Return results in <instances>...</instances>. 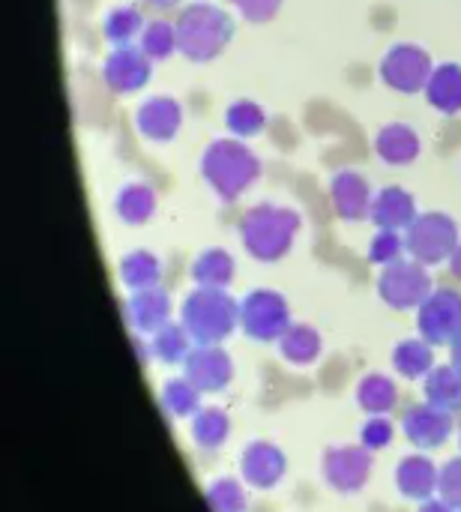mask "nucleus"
Returning <instances> with one entry per match:
<instances>
[{
	"mask_svg": "<svg viewBox=\"0 0 461 512\" xmlns=\"http://www.w3.org/2000/svg\"><path fill=\"white\" fill-rule=\"evenodd\" d=\"M177 51L192 63H210L216 60L228 42L234 39V18L207 0H192L180 9L177 21Z\"/></svg>",
	"mask_w": 461,
	"mask_h": 512,
	"instance_id": "f257e3e1",
	"label": "nucleus"
},
{
	"mask_svg": "<svg viewBox=\"0 0 461 512\" xmlns=\"http://www.w3.org/2000/svg\"><path fill=\"white\" fill-rule=\"evenodd\" d=\"M237 231H240V240L252 258L273 264L291 252L294 237L300 231V213L291 207L264 201V204H255L243 213Z\"/></svg>",
	"mask_w": 461,
	"mask_h": 512,
	"instance_id": "f03ea898",
	"label": "nucleus"
},
{
	"mask_svg": "<svg viewBox=\"0 0 461 512\" xmlns=\"http://www.w3.org/2000/svg\"><path fill=\"white\" fill-rule=\"evenodd\" d=\"M201 177L225 204H231L261 177V159L240 144V138H219L201 153Z\"/></svg>",
	"mask_w": 461,
	"mask_h": 512,
	"instance_id": "7ed1b4c3",
	"label": "nucleus"
},
{
	"mask_svg": "<svg viewBox=\"0 0 461 512\" xmlns=\"http://www.w3.org/2000/svg\"><path fill=\"white\" fill-rule=\"evenodd\" d=\"M459 225L447 213H420L405 228V249L420 264H441L450 261L459 249Z\"/></svg>",
	"mask_w": 461,
	"mask_h": 512,
	"instance_id": "20e7f679",
	"label": "nucleus"
},
{
	"mask_svg": "<svg viewBox=\"0 0 461 512\" xmlns=\"http://www.w3.org/2000/svg\"><path fill=\"white\" fill-rule=\"evenodd\" d=\"M237 318H240V306L222 288H198L183 303L186 330L204 342L222 339Z\"/></svg>",
	"mask_w": 461,
	"mask_h": 512,
	"instance_id": "39448f33",
	"label": "nucleus"
},
{
	"mask_svg": "<svg viewBox=\"0 0 461 512\" xmlns=\"http://www.w3.org/2000/svg\"><path fill=\"white\" fill-rule=\"evenodd\" d=\"M435 72V63L429 57L426 48L414 45V42H399L393 45L384 57H381V66H378V75L381 81L396 90V93H423L429 78Z\"/></svg>",
	"mask_w": 461,
	"mask_h": 512,
	"instance_id": "423d86ee",
	"label": "nucleus"
},
{
	"mask_svg": "<svg viewBox=\"0 0 461 512\" xmlns=\"http://www.w3.org/2000/svg\"><path fill=\"white\" fill-rule=\"evenodd\" d=\"M378 291L396 309L423 306L426 297L432 294V279L426 273V264H420V261H396V264L384 267Z\"/></svg>",
	"mask_w": 461,
	"mask_h": 512,
	"instance_id": "0eeeda50",
	"label": "nucleus"
},
{
	"mask_svg": "<svg viewBox=\"0 0 461 512\" xmlns=\"http://www.w3.org/2000/svg\"><path fill=\"white\" fill-rule=\"evenodd\" d=\"M153 60L141 45H114L102 63V81L111 93H138L150 81Z\"/></svg>",
	"mask_w": 461,
	"mask_h": 512,
	"instance_id": "6e6552de",
	"label": "nucleus"
},
{
	"mask_svg": "<svg viewBox=\"0 0 461 512\" xmlns=\"http://www.w3.org/2000/svg\"><path fill=\"white\" fill-rule=\"evenodd\" d=\"M240 321L252 336L273 339L288 330V306L273 291H252L240 303Z\"/></svg>",
	"mask_w": 461,
	"mask_h": 512,
	"instance_id": "1a4fd4ad",
	"label": "nucleus"
},
{
	"mask_svg": "<svg viewBox=\"0 0 461 512\" xmlns=\"http://www.w3.org/2000/svg\"><path fill=\"white\" fill-rule=\"evenodd\" d=\"M183 123V108L174 96H150L135 108V129L153 141V144H168Z\"/></svg>",
	"mask_w": 461,
	"mask_h": 512,
	"instance_id": "9d476101",
	"label": "nucleus"
},
{
	"mask_svg": "<svg viewBox=\"0 0 461 512\" xmlns=\"http://www.w3.org/2000/svg\"><path fill=\"white\" fill-rule=\"evenodd\" d=\"M330 201L345 222H357V219L372 216L375 195H372L369 180L360 171L345 168V171H336L330 180Z\"/></svg>",
	"mask_w": 461,
	"mask_h": 512,
	"instance_id": "9b49d317",
	"label": "nucleus"
},
{
	"mask_svg": "<svg viewBox=\"0 0 461 512\" xmlns=\"http://www.w3.org/2000/svg\"><path fill=\"white\" fill-rule=\"evenodd\" d=\"M420 327L429 339L447 342L461 333V297L456 291H435L420 306Z\"/></svg>",
	"mask_w": 461,
	"mask_h": 512,
	"instance_id": "f8f14e48",
	"label": "nucleus"
},
{
	"mask_svg": "<svg viewBox=\"0 0 461 512\" xmlns=\"http://www.w3.org/2000/svg\"><path fill=\"white\" fill-rule=\"evenodd\" d=\"M417 201L405 186H384L375 201H372V222L378 228H390V231H405L414 219H417Z\"/></svg>",
	"mask_w": 461,
	"mask_h": 512,
	"instance_id": "ddd939ff",
	"label": "nucleus"
},
{
	"mask_svg": "<svg viewBox=\"0 0 461 512\" xmlns=\"http://www.w3.org/2000/svg\"><path fill=\"white\" fill-rule=\"evenodd\" d=\"M420 135L408 123H387L375 132V153L387 165H411L420 156Z\"/></svg>",
	"mask_w": 461,
	"mask_h": 512,
	"instance_id": "4468645a",
	"label": "nucleus"
},
{
	"mask_svg": "<svg viewBox=\"0 0 461 512\" xmlns=\"http://www.w3.org/2000/svg\"><path fill=\"white\" fill-rule=\"evenodd\" d=\"M426 102L441 114H459L461 111V63H441L435 66L429 84H426Z\"/></svg>",
	"mask_w": 461,
	"mask_h": 512,
	"instance_id": "2eb2a0df",
	"label": "nucleus"
},
{
	"mask_svg": "<svg viewBox=\"0 0 461 512\" xmlns=\"http://www.w3.org/2000/svg\"><path fill=\"white\" fill-rule=\"evenodd\" d=\"M114 210H117V216L126 225H144V222H150V216L156 213V192H153V186H147L141 180L123 183L120 192H117V198H114Z\"/></svg>",
	"mask_w": 461,
	"mask_h": 512,
	"instance_id": "dca6fc26",
	"label": "nucleus"
},
{
	"mask_svg": "<svg viewBox=\"0 0 461 512\" xmlns=\"http://www.w3.org/2000/svg\"><path fill=\"white\" fill-rule=\"evenodd\" d=\"M225 126L234 138H255L267 129V111L252 99H237L225 108Z\"/></svg>",
	"mask_w": 461,
	"mask_h": 512,
	"instance_id": "f3484780",
	"label": "nucleus"
},
{
	"mask_svg": "<svg viewBox=\"0 0 461 512\" xmlns=\"http://www.w3.org/2000/svg\"><path fill=\"white\" fill-rule=\"evenodd\" d=\"M234 276V258L225 249H207L192 264V279L201 288H225Z\"/></svg>",
	"mask_w": 461,
	"mask_h": 512,
	"instance_id": "a211bd4d",
	"label": "nucleus"
},
{
	"mask_svg": "<svg viewBox=\"0 0 461 512\" xmlns=\"http://www.w3.org/2000/svg\"><path fill=\"white\" fill-rule=\"evenodd\" d=\"M159 258L153 252H144V249H135L129 252L123 261H120V279L135 288V291H147V288H156L159 282Z\"/></svg>",
	"mask_w": 461,
	"mask_h": 512,
	"instance_id": "6ab92c4d",
	"label": "nucleus"
},
{
	"mask_svg": "<svg viewBox=\"0 0 461 512\" xmlns=\"http://www.w3.org/2000/svg\"><path fill=\"white\" fill-rule=\"evenodd\" d=\"M129 318H132L138 327H144V330L162 327L165 318H168V297H165L159 288L138 291V294L129 300Z\"/></svg>",
	"mask_w": 461,
	"mask_h": 512,
	"instance_id": "aec40b11",
	"label": "nucleus"
},
{
	"mask_svg": "<svg viewBox=\"0 0 461 512\" xmlns=\"http://www.w3.org/2000/svg\"><path fill=\"white\" fill-rule=\"evenodd\" d=\"M141 30H144V18L135 6H117L102 21V33L111 45H132V39L141 36Z\"/></svg>",
	"mask_w": 461,
	"mask_h": 512,
	"instance_id": "412c9836",
	"label": "nucleus"
},
{
	"mask_svg": "<svg viewBox=\"0 0 461 512\" xmlns=\"http://www.w3.org/2000/svg\"><path fill=\"white\" fill-rule=\"evenodd\" d=\"M138 45L141 51L156 63V60H168L174 51H177V27L156 18V21H147L141 36H138Z\"/></svg>",
	"mask_w": 461,
	"mask_h": 512,
	"instance_id": "4be33fe9",
	"label": "nucleus"
},
{
	"mask_svg": "<svg viewBox=\"0 0 461 512\" xmlns=\"http://www.w3.org/2000/svg\"><path fill=\"white\" fill-rule=\"evenodd\" d=\"M405 249V237L399 231H390V228H378V234L372 237V246H369V258L381 267H390L399 261Z\"/></svg>",
	"mask_w": 461,
	"mask_h": 512,
	"instance_id": "5701e85b",
	"label": "nucleus"
},
{
	"mask_svg": "<svg viewBox=\"0 0 461 512\" xmlns=\"http://www.w3.org/2000/svg\"><path fill=\"white\" fill-rule=\"evenodd\" d=\"M243 21L249 24H267L276 18V12L282 9V0H228Z\"/></svg>",
	"mask_w": 461,
	"mask_h": 512,
	"instance_id": "b1692460",
	"label": "nucleus"
},
{
	"mask_svg": "<svg viewBox=\"0 0 461 512\" xmlns=\"http://www.w3.org/2000/svg\"><path fill=\"white\" fill-rule=\"evenodd\" d=\"M318 351V336L309 327H291L285 330V354L291 357H315Z\"/></svg>",
	"mask_w": 461,
	"mask_h": 512,
	"instance_id": "393cba45",
	"label": "nucleus"
},
{
	"mask_svg": "<svg viewBox=\"0 0 461 512\" xmlns=\"http://www.w3.org/2000/svg\"><path fill=\"white\" fill-rule=\"evenodd\" d=\"M450 270H453V273L461 279V243H459V249L453 252V258H450Z\"/></svg>",
	"mask_w": 461,
	"mask_h": 512,
	"instance_id": "a878e982",
	"label": "nucleus"
},
{
	"mask_svg": "<svg viewBox=\"0 0 461 512\" xmlns=\"http://www.w3.org/2000/svg\"><path fill=\"white\" fill-rule=\"evenodd\" d=\"M147 6H156V9H171V6H177L180 0H144Z\"/></svg>",
	"mask_w": 461,
	"mask_h": 512,
	"instance_id": "bb28decb",
	"label": "nucleus"
}]
</instances>
